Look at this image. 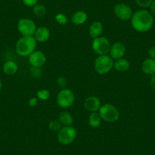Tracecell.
<instances>
[{"mask_svg": "<svg viewBox=\"0 0 155 155\" xmlns=\"http://www.w3.org/2000/svg\"><path fill=\"white\" fill-rule=\"evenodd\" d=\"M154 23V18L150 12L145 9H140L133 13L131 18V25L136 31L145 33L150 31Z\"/></svg>", "mask_w": 155, "mask_h": 155, "instance_id": "1", "label": "cell"}, {"mask_svg": "<svg viewBox=\"0 0 155 155\" xmlns=\"http://www.w3.org/2000/svg\"><path fill=\"white\" fill-rule=\"evenodd\" d=\"M37 41L34 36H22L15 45V51L22 57H28L37 48Z\"/></svg>", "mask_w": 155, "mask_h": 155, "instance_id": "2", "label": "cell"}, {"mask_svg": "<svg viewBox=\"0 0 155 155\" xmlns=\"http://www.w3.org/2000/svg\"><path fill=\"white\" fill-rule=\"evenodd\" d=\"M98 111H99L98 113L101 116L102 120L107 122V123H115V122L118 121L120 119V114L118 109L112 104H104L101 106Z\"/></svg>", "mask_w": 155, "mask_h": 155, "instance_id": "3", "label": "cell"}, {"mask_svg": "<svg viewBox=\"0 0 155 155\" xmlns=\"http://www.w3.org/2000/svg\"><path fill=\"white\" fill-rule=\"evenodd\" d=\"M113 65H114V60L110 56L108 55L98 56V57L95 59L94 69L97 73L103 75L110 72L113 69Z\"/></svg>", "mask_w": 155, "mask_h": 155, "instance_id": "4", "label": "cell"}, {"mask_svg": "<svg viewBox=\"0 0 155 155\" xmlns=\"http://www.w3.org/2000/svg\"><path fill=\"white\" fill-rule=\"evenodd\" d=\"M77 137V131L72 126H62L58 132L57 140L63 145H68L74 142Z\"/></svg>", "mask_w": 155, "mask_h": 155, "instance_id": "5", "label": "cell"}, {"mask_svg": "<svg viewBox=\"0 0 155 155\" xmlns=\"http://www.w3.org/2000/svg\"><path fill=\"white\" fill-rule=\"evenodd\" d=\"M75 97L72 91L69 88H63L57 94L56 104L62 108H68L74 104Z\"/></svg>", "mask_w": 155, "mask_h": 155, "instance_id": "6", "label": "cell"}, {"mask_svg": "<svg viewBox=\"0 0 155 155\" xmlns=\"http://www.w3.org/2000/svg\"><path fill=\"white\" fill-rule=\"evenodd\" d=\"M91 47L93 51L98 56L108 55L110 53L111 44L109 40L104 37H98L93 39L91 43Z\"/></svg>", "mask_w": 155, "mask_h": 155, "instance_id": "7", "label": "cell"}, {"mask_svg": "<svg viewBox=\"0 0 155 155\" xmlns=\"http://www.w3.org/2000/svg\"><path fill=\"white\" fill-rule=\"evenodd\" d=\"M17 28L22 36H34L37 28L32 19L23 18L18 21Z\"/></svg>", "mask_w": 155, "mask_h": 155, "instance_id": "8", "label": "cell"}, {"mask_svg": "<svg viewBox=\"0 0 155 155\" xmlns=\"http://www.w3.org/2000/svg\"><path fill=\"white\" fill-rule=\"evenodd\" d=\"M113 12L116 17L123 21L131 20L133 15L132 8L125 3L116 4L113 8Z\"/></svg>", "mask_w": 155, "mask_h": 155, "instance_id": "9", "label": "cell"}, {"mask_svg": "<svg viewBox=\"0 0 155 155\" xmlns=\"http://www.w3.org/2000/svg\"><path fill=\"white\" fill-rule=\"evenodd\" d=\"M28 62L31 66L41 68L47 62V56L44 52L35 50L28 56Z\"/></svg>", "mask_w": 155, "mask_h": 155, "instance_id": "10", "label": "cell"}, {"mask_svg": "<svg viewBox=\"0 0 155 155\" xmlns=\"http://www.w3.org/2000/svg\"><path fill=\"white\" fill-rule=\"evenodd\" d=\"M126 53V47L123 43L116 42L111 45L110 50V54L113 60L123 58Z\"/></svg>", "mask_w": 155, "mask_h": 155, "instance_id": "11", "label": "cell"}, {"mask_svg": "<svg viewBox=\"0 0 155 155\" xmlns=\"http://www.w3.org/2000/svg\"><path fill=\"white\" fill-rule=\"evenodd\" d=\"M101 107V100L96 96H90L84 100V107L91 113H94L99 110Z\"/></svg>", "mask_w": 155, "mask_h": 155, "instance_id": "12", "label": "cell"}, {"mask_svg": "<svg viewBox=\"0 0 155 155\" xmlns=\"http://www.w3.org/2000/svg\"><path fill=\"white\" fill-rule=\"evenodd\" d=\"M34 37L37 42L45 43L50 39V31L47 27H39L36 30Z\"/></svg>", "mask_w": 155, "mask_h": 155, "instance_id": "13", "label": "cell"}, {"mask_svg": "<svg viewBox=\"0 0 155 155\" xmlns=\"http://www.w3.org/2000/svg\"><path fill=\"white\" fill-rule=\"evenodd\" d=\"M141 70L147 75H153L155 74V59L147 58L143 61L141 64Z\"/></svg>", "mask_w": 155, "mask_h": 155, "instance_id": "14", "label": "cell"}, {"mask_svg": "<svg viewBox=\"0 0 155 155\" xmlns=\"http://www.w3.org/2000/svg\"><path fill=\"white\" fill-rule=\"evenodd\" d=\"M104 31V26L101 21H94L89 28V35L92 39L101 37Z\"/></svg>", "mask_w": 155, "mask_h": 155, "instance_id": "15", "label": "cell"}, {"mask_svg": "<svg viewBox=\"0 0 155 155\" xmlns=\"http://www.w3.org/2000/svg\"><path fill=\"white\" fill-rule=\"evenodd\" d=\"M87 15L84 11H77L71 16V21L75 25H82L87 21Z\"/></svg>", "mask_w": 155, "mask_h": 155, "instance_id": "16", "label": "cell"}, {"mask_svg": "<svg viewBox=\"0 0 155 155\" xmlns=\"http://www.w3.org/2000/svg\"><path fill=\"white\" fill-rule=\"evenodd\" d=\"M58 120L61 123V125L63 126H71L74 123L72 115L69 112L67 111L61 112L59 114Z\"/></svg>", "mask_w": 155, "mask_h": 155, "instance_id": "17", "label": "cell"}, {"mask_svg": "<svg viewBox=\"0 0 155 155\" xmlns=\"http://www.w3.org/2000/svg\"><path fill=\"white\" fill-rule=\"evenodd\" d=\"M113 68L116 71H120V72H126L130 68V63L128 59H125V58H121V59H116L115 61Z\"/></svg>", "mask_w": 155, "mask_h": 155, "instance_id": "18", "label": "cell"}, {"mask_svg": "<svg viewBox=\"0 0 155 155\" xmlns=\"http://www.w3.org/2000/svg\"><path fill=\"white\" fill-rule=\"evenodd\" d=\"M2 69H3L5 74H8V75H14L17 73L18 67L15 62L12 60H8L4 63Z\"/></svg>", "mask_w": 155, "mask_h": 155, "instance_id": "19", "label": "cell"}, {"mask_svg": "<svg viewBox=\"0 0 155 155\" xmlns=\"http://www.w3.org/2000/svg\"><path fill=\"white\" fill-rule=\"evenodd\" d=\"M101 123H102V119L99 113H97V112L91 113L88 118V124L91 127L96 129L101 126Z\"/></svg>", "mask_w": 155, "mask_h": 155, "instance_id": "20", "label": "cell"}, {"mask_svg": "<svg viewBox=\"0 0 155 155\" xmlns=\"http://www.w3.org/2000/svg\"><path fill=\"white\" fill-rule=\"evenodd\" d=\"M33 13L38 18H42L47 14V8L42 4H37L32 7Z\"/></svg>", "mask_w": 155, "mask_h": 155, "instance_id": "21", "label": "cell"}, {"mask_svg": "<svg viewBox=\"0 0 155 155\" xmlns=\"http://www.w3.org/2000/svg\"><path fill=\"white\" fill-rule=\"evenodd\" d=\"M50 92L47 89H41L37 92V97L41 101H45L50 98Z\"/></svg>", "mask_w": 155, "mask_h": 155, "instance_id": "22", "label": "cell"}, {"mask_svg": "<svg viewBox=\"0 0 155 155\" xmlns=\"http://www.w3.org/2000/svg\"><path fill=\"white\" fill-rule=\"evenodd\" d=\"M49 129L50 131L54 132H58L61 129H62V125L59 123V120H51L48 125Z\"/></svg>", "mask_w": 155, "mask_h": 155, "instance_id": "23", "label": "cell"}, {"mask_svg": "<svg viewBox=\"0 0 155 155\" xmlns=\"http://www.w3.org/2000/svg\"><path fill=\"white\" fill-rule=\"evenodd\" d=\"M55 20L60 25H65L68 23V18L63 13H58L55 16Z\"/></svg>", "mask_w": 155, "mask_h": 155, "instance_id": "24", "label": "cell"}, {"mask_svg": "<svg viewBox=\"0 0 155 155\" xmlns=\"http://www.w3.org/2000/svg\"><path fill=\"white\" fill-rule=\"evenodd\" d=\"M56 82L58 87H60V88L63 89L66 87L67 80L65 77H63V76H59V77L56 78Z\"/></svg>", "mask_w": 155, "mask_h": 155, "instance_id": "25", "label": "cell"}, {"mask_svg": "<svg viewBox=\"0 0 155 155\" xmlns=\"http://www.w3.org/2000/svg\"><path fill=\"white\" fill-rule=\"evenodd\" d=\"M135 2L141 8H148L153 2V0H135Z\"/></svg>", "mask_w": 155, "mask_h": 155, "instance_id": "26", "label": "cell"}, {"mask_svg": "<svg viewBox=\"0 0 155 155\" xmlns=\"http://www.w3.org/2000/svg\"><path fill=\"white\" fill-rule=\"evenodd\" d=\"M41 68H37V67H33L31 68V74L34 78H40L42 74V71L41 69Z\"/></svg>", "mask_w": 155, "mask_h": 155, "instance_id": "27", "label": "cell"}, {"mask_svg": "<svg viewBox=\"0 0 155 155\" xmlns=\"http://www.w3.org/2000/svg\"><path fill=\"white\" fill-rule=\"evenodd\" d=\"M38 0H22L24 5L27 7H34L37 5Z\"/></svg>", "mask_w": 155, "mask_h": 155, "instance_id": "28", "label": "cell"}, {"mask_svg": "<svg viewBox=\"0 0 155 155\" xmlns=\"http://www.w3.org/2000/svg\"><path fill=\"white\" fill-rule=\"evenodd\" d=\"M37 104H38V98L35 97H31L29 100V101H28V105L31 107H36L37 105Z\"/></svg>", "mask_w": 155, "mask_h": 155, "instance_id": "29", "label": "cell"}, {"mask_svg": "<svg viewBox=\"0 0 155 155\" xmlns=\"http://www.w3.org/2000/svg\"><path fill=\"white\" fill-rule=\"evenodd\" d=\"M148 55L150 56V58L151 59H155V46L153 47H151L148 50Z\"/></svg>", "mask_w": 155, "mask_h": 155, "instance_id": "30", "label": "cell"}, {"mask_svg": "<svg viewBox=\"0 0 155 155\" xmlns=\"http://www.w3.org/2000/svg\"><path fill=\"white\" fill-rule=\"evenodd\" d=\"M150 14H151L152 15H153V17L155 18V0L154 1H153L152 4L150 5Z\"/></svg>", "mask_w": 155, "mask_h": 155, "instance_id": "31", "label": "cell"}, {"mask_svg": "<svg viewBox=\"0 0 155 155\" xmlns=\"http://www.w3.org/2000/svg\"><path fill=\"white\" fill-rule=\"evenodd\" d=\"M150 87H151V88L155 91V74H153V75L151 76V78H150Z\"/></svg>", "mask_w": 155, "mask_h": 155, "instance_id": "32", "label": "cell"}, {"mask_svg": "<svg viewBox=\"0 0 155 155\" xmlns=\"http://www.w3.org/2000/svg\"><path fill=\"white\" fill-rule=\"evenodd\" d=\"M2 81L0 80V92H1V91H2Z\"/></svg>", "mask_w": 155, "mask_h": 155, "instance_id": "33", "label": "cell"}]
</instances>
